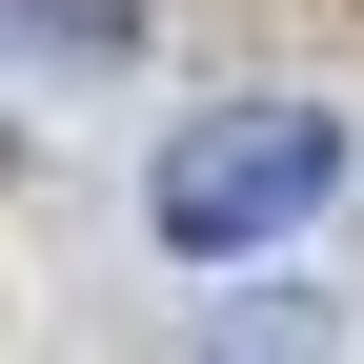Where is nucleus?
Wrapping results in <instances>:
<instances>
[{
  "label": "nucleus",
  "instance_id": "f257e3e1",
  "mask_svg": "<svg viewBox=\"0 0 364 364\" xmlns=\"http://www.w3.org/2000/svg\"><path fill=\"white\" fill-rule=\"evenodd\" d=\"M324 182H344V122H324V102H203V122L142 162V223H162L182 263H263V243L324 223Z\"/></svg>",
  "mask_w": 364,
  "mask_h": 364
},
{
  "label": "nucleus",
  "instance_id": "f03ea898",
  "mask_svg": "<svg viewBox=\"0 0 364 364\" xmlns=\"http://www.w3.org/2000/svg\"><path fill=\"white\" fill-rule=\"evenodd\" d=\"M182 364H324V304H223Z\"/></svg>",
  "mask_w": 364,
  "mask_h": 364
},
{
  "label": "nucleus",
  "instance_id": "7ed1b4c3",
  "mask_svg": "<svg viewBox=\"0 0 364 364\" xmlns=\"http://www.w3.org/2000/svg\"><path fill=\"white\" fill-rule=\"evenodd\" d=\"M142 0H21V61H122Z\"/></svg>",
  "mask_w": 364,
  "mask_h": 364
}]
</instances>
